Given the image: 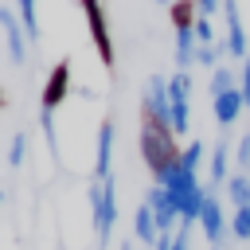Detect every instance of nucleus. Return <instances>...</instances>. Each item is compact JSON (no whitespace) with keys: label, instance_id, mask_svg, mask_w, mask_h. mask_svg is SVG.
<instances>
[{"label":"nucleus","instance_id":"obj_21","mask_svg":"<svg viewBox=\"0 0 250 250\" xmlns=\"http://www.w3.org/2000/svg\"><path fill=\"white\" fill-rule=\"evenodd\" d=\"M230 234L234 238H250V207H234V219H230Z\"/></svg>","mask_w":250,"mask_h":250},{"label":"nucleus","instance_id":"obj_23","mask_svg":"<svg viewBox=\"0 0 250 250\" xmlns=\"http://www.w3.org/2000/svg\"><path fill=\"white\" fill-rule=\"evenodd\" d=\"M195 43H215V27H211V20H207V16H199V20H195Z\"/></svg>","mask_w":250,"mask_h":250},{"label":"nucleus","instance_id":"obj_6","mask_svg":"<svg viewBox=\"0 0 250 250\" xmlns=\"http://www.w3.org/2000/svg\"><path fill=\"white\" fill-rule=\"evenodd\" d=\"M66 94H70V62L62 59V62H55V66H51V74H47V82H43L39 113H55V109L66 102Z\"/></svg>","mask_w":250,"mask_h":250},{"label":"nucleus","instance_id":"obj_11","mask_svg":"<svg viewBox=\"0 0 250 250\" xmlns=\"http://www.w3.org/2000/svg\"><path fill=\"white\" fill-rule=\"evenodd\" d=\"M199 227H203V234H207V242L211 246H219L223 242V230H227V215H223V207H219V199L207 191V199H203V211H199Z\"/></svg>","mask_w":250,"mask_h":250},{"label":"nucleus","instance_id":"obj_13","mask_svg":"<svg viewBox=\"0 0 250 250\" xmlns=\"http://www.w3.org/2000/svg\"><path fill=\"white\" fill-rule=\"evenodd\" d=\"M207 176H211V184H227L230 180V145L227 141H215L211 160H207Z\"/></svg>","mask_w":250,"mask_h":250},{"label":"nucleus","instance_id":"obj_19","mask_svg":"<svg viewBox=\"0 0 250 250\" xmlns=\"http://www.w3.org/2000/svg\"><path fill=\"white\" fill-rule=\"evenodd\" d=\"M180 164L188 172H199V164H203V141H188V148H180Z\"/></svg>","mask_w":250,"mask_h":250},{"label":"nucleus","instance_id":"obj_8","mask_svg":"<svg viewBox=\"0 0 250 250\" xmlns=\"http://www.w3.org/2000/svg\"><path fill=\"white\" fill-rule=\"evenodd\" d=\"M0 27H4V43H8V59H12L16 66H23V59H27V31H23V23H20V16H16L12 8H0Z\"/></svg>","mask_w":250,"mask_h":250},{"label":"nucleus","instance_id":"obj_2","mask_svg":"<svg viewBox=\"0 0 250 250\" xmlns=\"http://www.w3.org/2000/svg\"><path fill=\"white\" fill-rule=\"evenodd\" d=\"M90 211H94L98 246H109V234H113V223H117V184H113V176L90 184Z\"/></svg>","mask_w":250,"mask_h":250},{"label":"nucleus","instance_id":"obj_26","mask_svg":"<svg viewBox=\"0 0 250 250\" xmlns=\"http://www.w3.org/2000/svg\"><path fill=\"white\" fill-rule=\"evenodd\" d=\"M0 203H4V191H0Z\"/></svg>","mask_w":250,"mask_h":250},{"label":"nucleus","instance_id":"obj_4","mask_svg":"<svg viewBox=\"0 0 250 250\" xmlns=\"http://www.w3.org/2000/svg\"><path fill=\"white\" fill-rule=\"evenodd\" d=\"M168 102H172V133H188L191 129V78L188 70H176L168 78Z\"/></svg>","mask_w":250,"mask_h":250},{"label":"nucleus","instance_id":"obj_25","mask_svg":"<svg viewBox=\"0 0 250 250\" xmlns=\"http://www.w3.org/2000/svg\"><path fill=\"white\" fill-rule=\"evenodd\" d=\"M195 8H199V16H207V20H211V12H219V8H223V0H195Z\"/></svg>","mask_w":250,"mask_h":250},{"label":"nucleus","instance_id":"obj_18","mask_svg":"<svg viewBox=\"0 0 250 250\" xmlns=\"http://www.w3.org/2000/svg\"><path fill=\"white\" fill-rule=\"evenodd\" d=\"M223 51H227L223 43H199V47H195V62L215 70V66H223V62H219V59H223Z\"/></svg>","mask_w":250,"mask_h":250},{"label":"nucleus","instance_id":"obj_16","mask_svg":"<svg viewBox=\"0 0 250 250\" xmlns=\"http://www.w3.org/2000/svg\"><path fill=\"white\" fill-rule=\"evenodd\" d=\"M227 195H230L234 207H250V176L246 172H234L227 180Z\"/></svg>","mask_w":250,"mask_h":250},{"label":"nucleus","instance_id":"obj_24","mask_svg":"<svg viewBox=\"0 0 250 250\" xmlns=\"http://www.w3.org/2000/svg\"><path fill=\"white\" fill-rule=\"evenodd\" d=\"M238 90H242V102L250 109V59H242V74H238Z\"/></svg>","mask_w":250,"mask_h":250},{"label":"nucleus","instance_id":"obj_3","mask_svg":"<svg viewBox=\"0 0 250 250\" xmlns=\"http://www.w3.org/2000/svg\"><path fill=\"white\" fill-rule=\"evenodd\" d=\"M78 8H82V16H86V27H90V39H94L98 59L105 62V70H113L117 51H113V39H109V20H105L102 0H78Z\"/></svg>","mask_w":250,"mask_h":250},{"label":"nucleus","instance_id":"obj_15","mask_svg":"<svg viewBox=\"0 0 250 250\" xmlns=\"http://www.w3.org/2000/svg\"><path fill=\"white\" fill-rule=\"evenodd\" d=\"M16 16H20V23H23L27 39H31V43H39V12H35V0H16Z\"/></svg>","mask_w":250,"mask_h":250},{"label":"nucleus","instance_id":"obj_12","mask_svg":"<svg viewBox=\"0 0 250 250\" xmlns=\"http://www.w3.org/2000/svg\"><path fill=\"white\" fill-rule=\"evenodd\" d=\"M211 109H215V121H219V125H234V121L242 117V109H246V102H242V90L234 86V90H227V94L211 98Z\"/></svg>","mask_w":250,"mask_h":250},{"label":"nucleus","instance_id":"obj_14","mask_svg":"<svg viewBox=\"0 0 250 250\" xmlns=\"http://www.w3.org/2000/svg\"><path fill=\"white\" fill-rule=\"evenodd\" d=\"M133 234H137L141 242H148V246L160 242V227H156V215L148 211V203L137 207V215H133Z\"/></svg>","mask_w":250,"mask_h":250},{"label":"nucleus","instance_id":"obj_22","mask_svg":"<svg viewBox=\"0 0 250 250\" xmlns=\"http://www.w3.org/2000/svg\"><path fill=\"white\" fill-rule=\"evenodd\" d=\"M234 160H238V168H242V172H250V133H242V137H238V145H234Z\"/></svg>","mask_w":250,"mask_h":250},{"label":"nucleus","instance_id":"obj_1","mask_svg":"<svg viewBox=\"0 0 250 250\" xmlns=\"http://www.w3.org/2000/svg\"><path fill=\"white\" fill-rule=\"evenodd\" d=\"M141 156H145V168L156 176V184L180 164V145H176V133L152 117H141Z\"/></svg>","mask_w":250,"mask_h":250},{"label":"nucleus","instance_id":"obj_17","mask_svg":"<svg viewBox=\"0 0 250 250\" xmlns=\"http://www.w3.org/2000/svg\"><path fill=\"white\" fill-rule=\"evenodd\" d=\"M234 86H238L234 70H230V66H215V70H211V82H207V94L219 98V94H227V90H234Z\"/></svg>","mask_w":250,"mask_h":250},{"label":"nucleus","instance_id":"obj_9","mask_svg":"<svg viewBox=\"0 0 250 250\" xmlns=\"http://www.w3.org/2000/svg\"><path fill=\"white\" fill-rule=\"evenodd\" d=\"M113 137H117V125L113 117H105L98 125V152H94V180H109L113 176Z\"/></svg>","mask_w":250,"mask_h":250},{"label":"nucleus","instance_id":"obj_5","mask_svg":"<svg viewBox=\"0 0 250 250\" xmlns=\"http://www.w3.org/2000/svg\"><path fill=\"white\" fill-rule=\"evenodd\" d=\"M141 117H152V121H160V125L172 129V102H168V78H164V74H152V78L145 82Z\"/></svg>","mask_w":250,"mask_h":250},{"label":"nucleus","instance_id":"obj_20","mask_svg":"<svg viewBox=\"0 0 250 250\" xmlns=\"http://www.w3.org/2000/svg\"><path fill=\"white\" fill-rule=\"evenodd\" d=\"M23 156H27V133L20 129V133L12 137V145H8V164H12V168H20V164H23Z\"/></svg>","mask_w":250,"mask_h":250},{"label":"nucleus","instance_id":"obj_7","mask_svg":"<svg viewBox=\"0 0 250 250\" xmlns=\"http://www.w3.org/2000/svg\"><path fill=\"white\" fill-rule=\"evenodd\" d=\"M223 20H227V55L234 59H250L246 55V23H242V12H238V0H223Z\"/></svg>","mask_w":250,"mask_h":250},{"label":"nucleus","instance_id":"obj_10","mask_svg":"<svg viewBox=\"0 0 250 250\" xmlns=\"http://www.w3.org/2000/svg\"><path fill=\"white\" fill-rule=\"evenodd\" d=\"M145 203H148V211L156 215V227H160V234H172V223H176L180 215H176V203L168 199V191H164V188L156 184V188H148Z\"/></svg>","mask_w":250,"mask_h":250},{"label":"nucleus","instance_id":"obj_27","mask_svg":"<svg viewBox=\"0 0 250 250\" xmlns=\"http://www.w3.org/2000/svg\"><path fill=\"white\" fill-rule=\"evenodd\" d=\"M160 4H172V0H160Z\"/></svg>","mask_w":250,"mask_h":250}]
</instances>
